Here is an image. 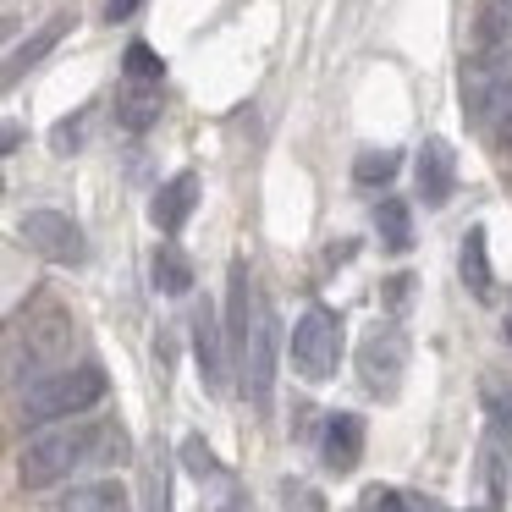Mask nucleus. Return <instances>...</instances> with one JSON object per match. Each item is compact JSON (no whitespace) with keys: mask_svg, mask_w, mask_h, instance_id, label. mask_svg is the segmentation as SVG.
<instances>
[{"mask_svg":"<svg viewBox=\"0 0 512 512\" xmlns=\"http://www.w3.org/2000/svg\"><path fill=\"white\" fill-rule=\"evenodd\" d=\"M413 182H419V199L430 210H441L457 188V160H452V144L446 138H424L419 160H413Z\"/></svg>","mask_w":512,"mask_h":512,"instance_id":"1a4fd4ad","label":"nucleus"},{"mask_svg":"<svg viewBox=\"0 0 512 512\" xmlns=\"http://www.w3.org/2000/svg\"><path fill=\"white\" fill-rule=\"evenodd\" d=\"M496 138H501V149H512V111L501 116V127H496Z\"/></svg>","mask_w":512,"mask_h":512,"instance_id":"c756f323","label":"nucleus"},{"mask_svg":"<svg viewBox=\"0 0 512 512\" xmlns=\"http://www.w3.org/2000/svg\"><path fill=\"white\" fill-rule=\"evenodd\" d=\"M67 28H72V17H50V23L39 28V34L28 39V45H17L12 56H6V83H17V78H23L28 67H39V61H45L50 50L61 45V34H67Z\"/></svg>","mask_w":512,"mask_h":512,"instance_id":"4468645a","label":"nucleus"},{"mask_svg":"<svg viewBox=\"0 0 512 512\" xmlns=\"http://www.w3.org/2000/svg\"><path fill=\"white\" fill-rule=\"evenodd\" d=\"M193 204H199V177H193V171H177V177L155 193L149 215H155L160 232H182V226H188V215H193Z\"/></svg>","mask_w":512,"mask_h":512,"instance_id":"f8f14e48","label":"nucleus"},{"mask_svg":"<svg viewBox=\"0 0 512 512\" xmlns=\"http://www.w3.org/2000/svg\"><path fill=\"white\" fill-rule=\"evenodd\" d=\"M149 276H155V292H166V298H182V292H193V265L182 248L160 243L155 248V265H149Z\"/></svg>","mask_w":512,"mask_h":512,"instance_id":"dca6fc26","label":"nucleus"},{"mask_svg":"<svg viewBox=\"0 0 512 512\" xmlns=\"http://www.w3.org/2000/svg\"><path fill=\"white\" fill-rule=\"evenodd\" d=\"M61 512H133V496L116 479H94V485H72Z\"/></svg>","mask_w":512,"mask_h":512,"instance_id":"ddd939ff","label":"nucleus"},{"mask_svg":"<svg viewBox=\"0 0 512 512\" xmlns=\"http://www.w3.org/2000/svg\"><path fill=\"white\" fill-rule=\"evenodd\" d=\"M17 232H23V243L34 248V254L56 259V265H78L83 259V232H78V221L61 215V210H28Z\"/></svg>","mask_w":512,"mask_h":512,"instance_id":"6e6552de","label":"nucleus"},{"mask_svg":"<svg viewBox=\"0 0 512 512\" xmlns=\"http://www.w3.org/2000/svg\"><path fill=\"white\" fill-rule=\"evenodd\" d=\"M402 166L397 149H364V155L353 160V182H364V188H375V182H391Z\"/></svg>","mask_w":512,"mask_h":512,"instance_id":"aec40b11","label":"nucleus"},{"mask_svg":"<svg viewBox=\"0 0 512 512\" xmlns=\"http://www.w3.org/2000/svg\"><path fill=\"white\" fill-rule=\"evenodd\" d=\"M122 457H127V430L116 419H105L100 441H94V468H111V463H122Z\"/></svg>","mask_w":512,"mask_h":512,"instance_id":"412c9836","label":"nucleus"},{"mask_svg":"<svg viewBox=\"0 0 512 512\" xmlns=\"http://www.w3.org/2000/svg\"><path fill=\"white\" fill-rule=\"evenodd\" d=\"M457 270H463V281H468V292H474V298H490L496 276H490V254H485V226H468L463 254H457Z\"/></svg>","mask_w":512,"mask_h":512,"instance_id":"2eb2a0df","label":"nucleus"},{"mask_svg":"<svg viewBox=\"0 0 512 512\" xmlns=\"http://www.w3.org/2000/svg\"><path fill=\"white\" fill-rule=\"evenodd\" d=\"M287 501H298V512H325V501L309 485H287Z\"/></svg>","mask_w":512,"mask_h":512,"instance_id":"a878e982","label":"nucleus"},{"mask_svg":"<svg viewBox=\"0 0 512 512\" xmlns=\"http://www.w3.org/2000/svg\"><path fill=\"white\" fill-rule=\"evenodd\" d=\"M276 353H281L276 314H270L265 298H259L254 325H248V336L237 342V380H243V397L254 402L259 413H270V397H276Z\"/></svg>","mask_w":512,"mask_h":512,"instance_id":"39448f33","label":"nucleus"},{"mask_svg":"<svg viewBox=\"0 0 512 512\" xmlns=\"http://www.w3.org/2000/svg\"><path fill=\"white\" fill-rule=\"evenodd\" d=\"M375 232H380V248H391V254H408L413 248V215L402 199H380L375 204Z\"/></svg>","mask_w":512,"mask_h":512,"instance_id":"f3484780","label":"nucleus"},{"mask_svg":"<svg viewBox=\"0 0 512 512\" xmlns=\"http://www.w3.org/2000/svg\"><path fill=\"white\" fill-rule=\"evenodd\" d=\"M144 485H149V512H166L171 507V463L166 457H149V474H144Z\"/></svg>","mask_w":512,"mask_h":512,"instance_id":"4be33fe9","label":"nucleus"},{"mask_svg":"<svg viewBox=\"0 0 512 512\" xmlns=\"http://www.w3.org/2000/svg\"><path fill=\"white\" fill-rule=\"evenodd\" d=\"M512 111V50H474L463 61V116L490 127Z\"/></svg>","mask_w":512,"mask_h":512,"instance_id":"20e7f679","label":"nucleus"},{"mask_svg":"<svg viewBox=\"0 0 512 512\" xmlns=\"http://www.w3.org/2000/svg\"><path fill=\"white\" fill-rule=\"evenodd\" d=\"M402 375H408V336L397 325H375V331L358 342V380H364L375 397H397Z\"/></svg>","mask_w":512,"mask_h":512,"instance_id":"0eeeda50","label":"nucleus"},{"mask_svg":"<svg viewBox=\"0 0 512 512\" xmlns=\"http://www.w3.org/2000/svg\"><path fill=\"white\" fill-rule=\"evenodd\" d=\"M402 303H408V276L391 281V309H402Z\"/></svg>","mask_w":512,"mask_h":512,"instance_id":"c85d7f7f","label":"nucleus"},{"mask_svg":"<svg viewBox=\"0 0 512 512\" xmlns=\"http://www.w3.org/2000/svg\"><path fill=\"white\" fill-rule=\"evenodd\" d=\"M342 364V320L331 309L314 303L298 325H292V369H298L309 386H325Z\"/></svg>","mask_w":512,"mask_h":512,"instance_id":"423d86ee","label":"nucleus"},{"mask_svg":"<svg viewBox=\"0 0 512 512\" xmlns=\"http://www.w3.org/2000/svg\"><path fill=\"white\" fill-rule=\"evenodd\" d=\"M50 144H56V155H72V149H78V122H61L56 133H50Z\"/></svg>","mask_w":512,"mask_h":512,"instance_id":"bb28decb","label":"nucleus"},{"mask_svg":"<svg viewBox=\"0 0 512 512\" xmlns=\"http://www.w3.org/2000/svg\"><path fill=\"white\" fill-rule=\"evenodd\" d=\"M320 457L331 474H353L358 457H364V419L358 413H331L320 435Z\"/></svg>","mask_w":512,"mask_h":512,"instance_id":"9d476101","label":"nucleus"},{"mask_svg":"<svg viewBox=\"0 0 512 512\" xmlns=\"http://www.w3.org/2000/svg\"><path fill=\"white\" fill-rule=\"evenodd\" d=\"M138 6H144V0H105V17H111V23H127Z\"/></svg>","mask_w":512,"mask_h":512,"instance_id":"cd10ccee","label":"nucleus"},{"mask_svg":"<svg viewBox=\"0 0 512 512\" xmlns=\"http://www.w3.org/2000/svg\"><path fill=\"white\" fill-rule=\"evenodd\" d=\"M72 353V320L56 303H39L23 325L12 331V380H45L50 369H61V358Z\"/></svg>","mask_w":512,"mask_h":512,"instance_id":"7ed1b4c3","label":"nucleus"},{"mask_svg":"<svg viewBox=\"0 0 512 512\" xmlns=\"http://www.w3.org/2000/svg\"><path fill=\"white\" fill-rule=\"evenodd\" d=\"M94 441H100V424H50L17 457V479L23 490H45L56 479H67L72 468H94Z\"/></svg>","mask_w":512,"mask_h":512,"instance_id":"f257e3e1","label":"nucleus"},{"mask_svg":"<svg viewBox=\"0 0 512 512\" xmlns=\"http://www.w3.org/2000/svg\"><path fill=\"white\" fill-rule=\"evenodd\" d=\"M182 463H188L193 479H215V474H221V463H215V452L204 446V435H188V441H182Z\"/></svg>","mask_w":512,"mask_h":512,"instance_id":"5701e85b","label":"nucleus"},{"mask_svg":"<svg viewBox=\"0 0 512 512\" xmlns=\"http://www.w3.org/2000/svg\"><path fill=\"white\" fill-rule=\"evenodd\" d=\"M485 408H490V419H496V424H512V386H507V380L485 375Z\"/></svg>","mask_w":512,"mask_h":512,"instance_id":"b1692460","label":"nucleus"},{"mask_svg":"<svg viewBox=\"0 0 512 512\" xmlns=\"http://www.w3.org/2000/svg\"><path fill=\"white\" fill-rule=\"evenodd\" d=\"M226 342H232V336H221V320H215V309L204 303L199 320H193V358H199V375L210 391L226 386Z\"/></svg>","mask_w":512,"mask_h":512,"instance_id":"9b49d317","label":"nucleus"},{"mask_svg":"<svg viewBox=\"0 0 512 512\" xmlns=\"http://www.w3.org/2000/svg\"><path fill=\"white\" fill-rule=\"evenodd\" d=\"M507 342H512V320H507Z\"/></svg>","mask_w":512,"mask_h":512,"instance_id":"2f4dec72","label":"nucleus"},{"mask_svg":"<svg viewBox=\"0 0 512 512\" xmlns=\"http://www.w3.org/2000/svg\"><path fill=\"white\" fill-rule=\"evenodd\" d=\"M116 122L127 127V133H144V127L160 122V94L149 89V83H133V89L116 100Z\"/></svg>","mask_w":512,"mask_h":512,"instance_id":"a211bd4d","label":"nucleus"},{"mask_svg":"<svg viewBox=\"0 0 512 512\" xmlns=\"http://www.w3.org/2000/svg\"><path fill=\"white\" fill-rule=\"evenodd\" d=\"M490 12H496V17H501V23H507V28H512V0H490Z\"/></svg>","mask_w":512,"mask_h":512,"instance_id":"7c9ffc66","label":"nucleus"},{"mask_svg":"<svg viewBox=\"0 0 512 512\" xmlns=\"http://www.w3.org/2000/svg\"><path fill=\"white\" fill-rule=\"evenodd\" d=\"M122 72H127V83H149V89H155V83L166 78V61H160L144 39H133V45H127V56H122Z\"/></svg>","mask_w":512,"mask_h":512,"instance_id":"6ab92c4d","label":"nucleus"},{"mask_svg":"<svg viewBox=\"0 0 512 512\" xmlns=\"http://www.w3.org/2000/svg\"><path fill=\"white\" fill-rule=\"evenodd\" d=\"M105 391H111V380H105L100 364H78V369H50L45 380H34V386L23 391V413L39 424L50 419H72V413H89L105 402Z\"/></svg>","mask_w":512,"mask_h":512,"instance_id":"f03ea898","label":"nucleus"},{"mask_svg":"<svg viewBox=\"0 0 512 512\" xmlns=\"http://www.w3.org/2000/svg\"><path fill=\"white\" fill-rule=\"evenodd\" d=\"M364 512H408V501L397 496V490H364Z\"/></svg>","mask_w":512,"mask_h":512,"instance_id":"393cba45","label":"nucleus"}]
</instances>
